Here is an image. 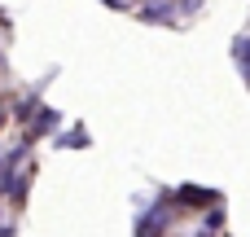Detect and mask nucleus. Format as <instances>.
<instances>
[{
	"mask_svg": "<svg viewBox=\"0 0 250 237\" xmlns=\"http://www.w3.org/2000/svg\"><path fill=\"white\" fill-rule=\"evenodd\" d=\"M233 57H237V70H242V79L250 84V35H237V40H233Z\"/></svg>",
	"mask_w": 250,
	"mask_h": 237,
	"instance_id": "nucleus-1",
	"label": "nucleus"
},
{
	"mask_svg": "<svg viewBox=\"0 0 250 237\" xmlns=\"http://www.w3.org/2000/svg\"><path fill=\"white\" fill-rule=\"evenodd\" d=\"M141 22H176L171 0H167V4H145V9H141Z\"/></svg>",
	"mask_w": 250,
	"mask_h": 237,
	"instance_id": "nucleus-2",
	"label": "nucleus"
},
{
	"mask_svg": "<svg viewBox=\"0 0 250 237\" xmlns=\"http://www.w3.org/2000/svg\"><path fill=\"white\" fill-rule=\"evenodd\" d=\"M53 145H57V150H83V145H88V132H83V128H75V132H57Z\"/></svg>",
	"mask_w": 250,
	"mask_h": 237,
	"instance_id": "nucleus-3",
	"label": "nucleus"
},
{
	"mask_svg": "<svg viewBox=\"0 0 250 237\" xmlns=\"http://www.w3.org/2000/svg\"><path fill=\"white\" fill-rule=\"evenodd\" d=\"M48 128H57V110H40V114H35V128L26 132V141H35V136H44Z\"/></svg>",
	"mask_w": 250,
	"mask_h": 237,
	"instance_id": "nucleus-4",
	"label": "nucleus"
},
{
	"mask_svg": "<svg viewBox=\"0 0 250 237\" xmlns=\"http://www.w3.org/2000/svg\"><path fill=\"white\" fill-rule=\"evenodd\" d=\"M176 198H180V202H220V198H215L211 189H198V185H185V189H180Z\"/></svg>",
	"mask_w": 250,
	"mask_h": 237,
	"instance_id": "nucleus-5",
	"label": "nucleus"
},
{
	"mask_svg": "<svg viewBox=\"0 0 250 237\" xmlns=\"http://www.w3.org/2000/svg\"><path fill=\"white\" fill-rule=\"evenodd\" d=\"M180 9H185V13H198V9H202V0H180Z\"/></svg>",
	"mask_w": 250,
	"mask_h": 237,
	"instance_id": "nucleus-6",
	"label": "nucleus"
},
{
	"mask_svg": "<svg viewBox=\"0 0 250 237\" xmlns=\"http://www.w3.org/2000/svg\"><path fill=\"white\" fill-rule=\"evenodd\" d=\"M101 4H110V9H127V4H123V0H101Z\"/></svg>",
	"mask_w": 250,
	"mask_h": 237,
	"instance_id": "nucleus-7",
	"label": "nucleus"
},
{
	"mask_svg": "<svg viewBox=\"0 0 250 237\" xmlns=\"http://www.w3.org/2000/svg\"><path fill=\"white\" fill-rule=\"evenodd\" d=\"M0 237H13V229H9V224H4V220H0Z\"/></svg>",
	"mask_w": 250,
	"mask_h": 237,
	"instance_id": "nucleus-8",
	"label": "nucleus"
},
{
	"mask_svg": "<svg viewBox=\"0 0 250 237\" xmlns=\"http://www.w3.org/2000/svg\"><path fill=\"white\" fill-rule=\"evenodd\" d=\"M0 66H4V57H0Z\"/></svg>",
	"mask_w": 250,
	"mask_h": 237,
	"instance_id": "nucleus-9",
	"label": "nucleus"
}]
</instances>
